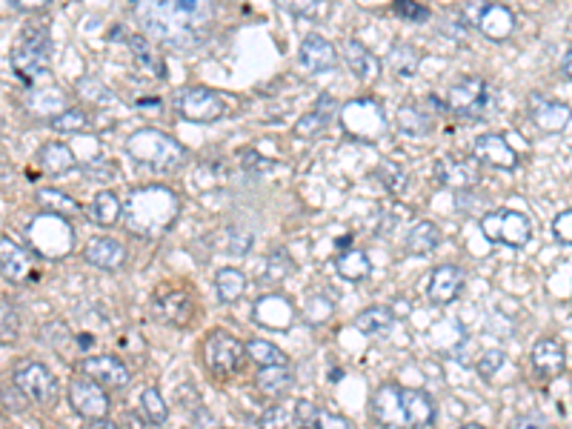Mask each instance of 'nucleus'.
Returning <instances> with one entry per match:
<instances>
[{
	"mask_svg": "<svg viewBox=\"0 0 572 429\" xmlns=\"http://www.w3.org/2000/svg\"><path fill=\"white\" fill-rule=\"evenodd\" d=\"M344 61L349 66V72L355 75L361 83H370L372 78H378V72H380V64H378V57L363 47V43L358 40H346V47H344Z\"/></svg>",
	"mask_w": 572,
	"mask_h": 429,
	"instance_id": "obj_24",
	"label": "nucleus"
},
{
	"mask_svg": "<svg viewBox=\"0 0 572 429\" xmlns=\"http://www.w3.org/2000/svg\"><path fill=\"white\" fill-rule=\"evenodd\" d=\"M135 18L152 40L175 52H189L207 40L215 6L198 4V0H152V4L135 6Z\"/></svg>",
	"mask_w": 572,
	"mask_h": 429,
	"instance_id": "obj_1",
	"label": "nucleus"
},
{
	"mask_svg": "<svg viewBox=\"0 0 572 429\" xmlns=\"http://www.w3.org/2000/svg\"><path fill=\"white\" fill-rule=\"evenodd\" d=\"M404 401H406V416H409V426L413 429H423L432 426L435 421V404L427 392L421 390H404Z\"/></svg>",
	"mask_w": 572,
	"mask_h": 429,
	"instance_id": "obj_32",
	"label": "nucleus"
},
{
	"mask_svg": "<svg viewBox=\"0 0 572 429\" xmlns=\"http://www.w3.org/2000/svg\"><path fill=\"white\" fill-rule=\"evenodd\" d=\"M178 112L192 124H212L224 115V98L209 86H189L178 95Z\"/></svg>",
	"mask_w": 572,
	"mask_h": 429,
	"instance_id": "obj_12",
	"label": "nucleus"
},
{
	"mask_svg": "<svg viewBox=\"0 0 572 429\" xmlns=\"http://www.w3.org/2000/svg\"><path fill=\"white\" fill-rule=\"evenodd\" d=\"M38 164H40V169L47 172V175H66V172L75 169L78 160H75V152H72L66 143L52 141V143H47L40 150Z\"/></svg>",
	"mask_w": 572,
	"mask_h": 429,
	"instance_id": "obj_27",
	"label": "nucleus"
},
{
	"mask_svg": "<svg viewBox=\"0 0 572 429\" xmlns=\"http://www.w3.org/2000/svg\"><path fill=\"white\" fill-rule=\"evenodd\" d=\"M126 43H129L132 61H135V66L143 72V75L166 78V66H164V61H160V57H158V52L152 49V43H149V40H146L143 35H132Z\"/></svg>",
	"mask_w": 572,
	"mask_h": 429,
	"instance_id": "obj_26",
	"label": "nucleus"
},
{
	"mask_svg": "<svg viewBox=\"0 0 572 429\" xmlns=\"http://www.w3.org/2000/svg\"><path fill=\"white\" fill-rule=\"evenodd\" d=\"M473 160L492 169H516L518 167V152L512 150L504 135H481L473 143Z\"/></svg>",
	"mask_w": 572,
	"mask_h": 429,
	"instance_id": "obj_17",
	"label": "nucleus"
},
{
	"mask_svg": "<svg viewBox=\"0 0 572 429\" xmlns=\"http://www.w3.org/2000/svg\"><path fill=\"white\" fill-rule=\"evenodd\" d=\"M14 387H18L29 401L49 407L57 401V392H61V383H57L55 373L40 361H23L18 369H14Z\"/></svg>",
	"mask_w": 572,
	"mask_h": 429,
	"instance_id": "obj_7",
	"label": "nucleus"
},
{
	"mask_svg": "<svg viewBox=\"0 0 572 429\" xmlns=\"http://www.w3.org/2000/svg\"><path fill=\"white\" fill-rule=\"evenodd\" d=\"M501 366H504V352H501V349H490V352H483V355H481V361L475 364L478 375H481L483 381H490V378H492Z\"/></svg>",
	"mask_w": 572,
	"mask_h": 429,
	"instance_id": "obj_51",
	"label": "nucleus"
},
{
	"mask_svg": "<svg viewBox=\"0 0 572 429\" xmlns=\"http://www.w3.org/2000/svg\"><path fill=\"white\" fill-rule=\"evenodd\" d=\"M461 14L464 26H475L490 40H507L516 32V14L501 4H483V0H478V4H466Z\"/></svg>",
	"mask_w": 572,
	"mask_h": 429,
	"instance_id": "obj_8",
	"label": "nucleus"
},
{
	"mask_svg": "<svg viewBox=\"0 0 572 429\" xmlns=\"http://www.w3.org/2000/svg\"><path fill=\"white\" fill-rule=\"evenodd\" d=\"M298 64L310 72V75H320V72H329L338 64V49L332 47V40L324 35H306L301 49H298Z\"/></svg>",
	"mask_w": 572,
	"mask_h": 429,
	"instance_id": "obj_19",
	"label": "nucleus"
},
{
	"mask_svg": "<svg viewBox=\"0 0 572 429\" xmlns=\"http://www.w3.org/2000/svg\"><path fill=\"white\" fill-rule=\"evenodd\" d=\"M372 416L378 424H384L389 429H413L406 416L404 390L395 387V383H387V387H380L372 395Z\"/></svg>",
	"mask_w": 572,
	"mask_h": 429,
	"instance_id": "obj_16",
	"label": "nucleus"
},
{
	"mask_svg": "<svg viewBox=\"0 0 572 429\" xmlns=\"http://www.w3.org/2000/svg\"><path fill=\"white\" fill-rule=\"evenodd\" d=\"M395 124H398L401 135H409V138H423V135H430V129H432L430 115L421 112L418 107H413V103H406V107L398 109Z\"/></svg>",
	"mask_w": 572,
	"mask_h": 429,
	"instance_id": "obj_38",
	"label": "nucleus"
},
{
	"mask_svg": "<svg viewBox=\"0 0 572 429\" xmlns=\"http://www.w3.org/2000/svg\"><path fill=\"white\" fill-rule=\"evenodd\" d=\"M78 369L81 375L92 378L104 390H124L132 381L129 366L121 358H115V355H90V358H81Z\"/></svg>",
	"mask_w": 572,
	"mask_h": 429,
	"instance_id": "obj_15",
	"label": "nucleus"
},
{
	"mask_svg": "<svg viewBox=\"0 0 572 429\" xmlns=\"http://www.w3.org/2000/svg\"><path fill=\"white\" fill-rule=\"evenodd\" d=\"M78 92H81L86 100L98 103V107H112V103H115L112 89L104 86L98 78H83V81H78Z\"/></svg>",
	"mask_w": 572,
	"mask_h": 429,
	"instance_id": "obj_47",
	"label": "nucleus"
},
{
	"mask_svg": "<svg viewBox=\"0 0 572 429\" xmlns=\"http://www.w3.org/2000/svg\"><path fill=\"white\" fill-rule=\"evenodd\" d=\"M552 229H555V238H559V241L572 244V210H567V212H561L559 218H555Z\"/></svg>",
	"mask_w": 572,
	"mask_h": 429,
	"instance_id": "obj_55",
	"label": "nucleus"
},
{
	"mask_svg": "<svg viewBox=\"0 0 572 429\" xmlns=\"http://www.w3.org/2000/svg\"><path fill=\"white\" fill-rule=\"evenodd\" d=\"M335 309V295L327 292H312L306 295V315H310L312 323H324Z\"/></svg>",
	"mask_w": 572,
	"mask_h": 429,
	"instance_id": "obj_46",
	"label": "nucleus"
},
{
	"mask_svg": "<svg viewBox=\"0 0 572 429\" xmlns=\"http://www.w3.org/2000/svg\"><path fill=\"white\" fill-rule=\"evenodd\" d=\"M315 429H352V424L344 416H335V412H318V424Z\"/></svg>",
	"mask_w": 572,
	"mask_h": 429,
	"instance_id": "obj_56",
	"label": "nucleus"
},
{
	"mask_svg": "<svg viewBox=\"0 0 572 429\" xmlns=\"http://www.w3.org/2000/svg\"><path fill=\"white\" fill-rule=\"evenodd\" d=\"M215 426H218V421L209 416L207 409H198L195 412V429H215Z\"/></svg>",
	"mask_w": 572,
	"mask_h": 429,
	"instance_id": "obj_59",
	"label": "nucleus"
},
{
	"mask_svg": "<svg viewBox=\"0 0 572 429\" xmlns=\"http://www.w3.org/2000/svg\"><path fill=\"white\" fill-rule=\"evenodd\" d=\"M126 152L138 160V164L158 169V172H175L184 160H186V150L181 141H175L172 135L160 129H138L132 132L126 141Z\"/></svg>",
	"mask_w": 572,
	"mask_h": 429,
	"instance_id": "obj_3",
	"label": "nucleus"
},
{
	"mask_svg": "<svg viewBox=\"0 0 572 429\" xmlns=\"http://www.w3.org/2000/svg\"><path fill=\"white\" fill-rule=\"evenodd\" d=\"M141 412H143V418L155 426H164L166 418H169V407L164 401V395H160L155 387H146L141 392Z\"/></svg>",
	"mask_w": 572,
	"mask_h": 429,
	"instance_id": "obj_41",
	"label": "nucleus"
},
{
	"mask_svg": "<svg viewBox=\"0 0 572 429\" xmlns=\"http://www.w3.org/2000/svg\"><path fill=\"white\" fill-rule=\"evenodd\" d=\"M341 124L355 141L372 143L378 138H384L387 132V117L384 107L375 98H355L341 107Z\"/></svg>",
	"mask_w": 572,
	"mask_h": 429,
	"instance_id": "obj_5",
	"label": "nucleus"
},
{
	"mask_svg": "<svg viewBox=\"0 0 572 429\" xmlns=\"http://www.w3.org/2000/svg\"><path fill=\"white\" fill-rule=\"evenodd\" d=\"M332 112H335V100H332L329 95H320V98H318V107H315L312 112H306L303 117H298L295 135H298V138H312V135H318V132L329 124Z\"/></svg>",
	"mask_w": 572,
	"mask_h": 429,
	"instance_id": "obj_33",
	"label": "nucleus"
},
{
	"mask_svg": "<svg viewBox=\"0 0 572 429\" xmlns=\"http://www.w3.org/2000/svg\"><path fill=\"white\" fill-rule=\"evenodd\" d=\"M492 107V89L483 78H464L447 92V109L466 121H481Z\"/></svg>",
	"mask_w": 572,
	"mask_h": 429,
	"instance_id": "obj_6",
	"label": "nucleus"
},
{
	"mask_svg": "<svg viewBox=\"0 0 572 429\" xmlns=\"http://www.w3.org/2000/svg\"><path fill=\"white\" fill-rule=\"evenodd\" d=\"M69 404L78 416L90 418V421L109 416V395L104 392L100 383H95L86 375H78L69 381Z\"/></svg>",
	"mask_w": 572,
	"mask_h": 429,
	"instance_id": "obj_14",
	"label": "nucleus"
},
{
	"mask_svg": "<svg viewBox=\"0 0 572 429\" xmlns=\"http://www.w3.org/2000/svg\"><path fill=\"white\" fill-rule=\"evenodd\" d=\"M181 212V198L175 195L169 186H135L126 195L124 218L126 227L141 235V238H155V235L166 232Z\"/></svg>",
	"mask_w": 572,
	"mask_h": 429,
	"instance_id": "obj_2",
	"label": "nucleus"
},
{
	"mask_svg": "<svg viewBox=\"0 0 572 429\" xmlns=\"http://www.w3.org/2000/svg\"><path fill=\"white\" fill-rule=\"evenodd\" d=\"M292 421H295V412H289L286 404H275L269 409H263V416L258 421L260 429H286Z\"/></svg>",
	"mask_w": 572,
	"mask_h": 429,
	"instance_id": "obj_49",
	"label": "nucleus"
},
{
	"mask_svg": "<svg viewBox=\"0 0 572 429\" xmlns=\"http://www.w3.org/2000/svg\"><path fill=\"white\" fill-rule=\"evenodd\" d=\"M335 272H338L344 280L358 284V280L370 278L372 263H370V258H366V253H361V249H344V253L335 258Z\"/></svg>",
	"mask_w": 572,
	"mask_h": 429,
	"instance_id": "obj_34",
	"label": "nucleus"
},
{
	"mask_svg": "<svg viewBox=\"0 0 572 429\" xmlns=\"http://www.w3.org/2000/svg\"><path fill=\"white\" fill-rule=\"evenodd\" d=\"M318 407L315 404H310V401H298L295 404V421L301 424V426H315L318 424Z\"/></svg>",
	"mask_w": 572,
	"mask_h": 429,
	"instance_id": "obj_54",
	"label": "nucleus"
},
{
	"mask_svg": "<svg viewBox=\"0 0 572 429\" xmlns=\"http://www.w3.org/2000/svg\"><path fill=\"white\" fill-rule=\"evenodd\" d=\"M83 258H86V263L98 266V270L115 272L126 263V246L115 238H92L83 246Z\"/></svg>",
	"mask_w": 572,
	"mask_h": 429,
	"instance_id": "obj_22",
	"label": "nucleus"
},
{
	"mask_svg": "<svg viewBox=\"0 0 572 429\" xmlns=\"http://www.w3.org/2000/svg\"><path fill=\"white\" fill-rule=\"evenodd\" d=\"M295 261H292V255L286 253V249H275V253L263 261V270H260V284H284L286 278L295 275Z\"/></svg>",
	"mask_w": 572,
	"mask_h": 429,
	"instance_id": "obj_35",
	"label": "nucleus"
},
{
	"mask_svg": "<svg viewBox=\"0 0 572 429\" xmlns=\"http://www.w3.org/2000/svg\"><path fill=\"white\" fill-rule=\"evenodd\" d=\"M229 241H226V253L229 255H246L252 249V235L246 229H229Z\"/></svg>",
	"mask_w": 572,
	"mask_h": 429,
	"instance_id": "obj_52",
	"label": "nucleus"
},
{
	"mask_svg": "<svg viewBox=\"0 0 572 429\" xmlns=\"http://www.w3.org/2000/svg\"><path fill=\"white\" fill-rule=\"evenodd\" d=\"M21 335V315L9 301L0 298V344H12L18 341Z\"/></svg>",
	"mask_w": 572,
	"mask_h": 429,
	"instance_id": "obj_44",
	"label": "nucleus"
},
{
	"mask_svg": "<svg viewBox=\"0 0 572 429\" xmlns=\"http://www.w3.org/2000/svg\"><path fill=\"white\" fill-rule=\"evenodd\" d=\"M564 364H567V355L561 341H555V338H538L533 344V366H535V375L541 381H550L555 375L564 373Z\"/></svg>",
	"mask_w": 572,
	"mask_h": 429,
	"instance_id": "obj_20",
	"label": "nucleus"
},
{
	"mask_svg": "<svg viewBox=\"0 0 572 429\" xmlns=\"http://www.w3.org/2000/svg\"><path fill=\"white\" fill-rule=\"evenodd\" d=\"M509 429H550V424L541 416H533V412H530V416H521V418L512 421Z\"/></svg>",
	"mask_w": 572,
	"mask_h": 429,
	"instance_id": "obj_58",
	"label": "nucleus"
},
{
	"mask_svg": "<svg viewBox=\"0 0 572 429\" xmlns=\"http://www.w3.org/2000/svg\"><path fill=\"white\" fill-rule=\"evenodd\" d=\"M441 244V229L432 220H418V224L406 232V253L409 255H430L432 249Z\"/></svg>",
	"mask_w": 572,
	"mask_h": 429,
	"instance_id": "obj_31",
	"label": "nucleus"
},
{
	"mask_svg": "<svg viewBox=\"0 0 572 429\" xmlns=\"http://www.w3.org/2000/svg\"><path fill=\"white\" fill-rule=\"evenodd\" d=\"M569 107H564V103H555V100H547V98H533V124L541 129V132H561L567 124H569Z\"/></svg>",
	"mask_w": 572,
	"mask_h": 429,
	"instance_id": "obj_25",
	"label": "nucleus"
},
{
	"mask_svg": "<svg viewBox=\"0 0 572 429\" xmlns=\"http://www.w3.org/2000/svg\"><path fill=\"white\" fill-rule=\"evenodd\" d=\"M464 289V272L458 266L444 263L430 275V287H427V298L432 304H452Z\"/></svg>",
	"mask_w": 572,
	"mask_h": 429,
	"instance_id": "obj_21",
	"label": "nucleus"
},
{
	"mask_svg": "<svg viewBox=\"0 0 572 429\" xmlns=\"http://www.w3.org/2000/svg\"><path fill=\"white\" fill-rule=\"evenodd\" d=\"M86 215H90V220H95L98 227H112L124 218V203L117 201L115 192H98L92 203L86 206Z\"/></svg>",
	"mask_w": 572,
	"mask_h": 429,
	"instance_id": "obj_29",
	"label": "nucleus"
},
{
	"mask_svg": "<svg viewBox=\"0 0 572 429\" xmlns=\"http://www.w3.org/2000/svg\"><path fill=\"white\" fill-rule=\"evenodd\" d=\"M49 126L55 132H83V129H90V115H86L83 109H78V107H69L66 112L52 117Z\"/></svg>",
	"mask_w": 572,
	"mask_h": 429,
	"instance_id": "obj_45",
	"label": "nucleus"
},
{
	"mask_svg": "<svg viewBox=\"0 0 572 429\" xmlns=\"http://www.w3.org/2000/svg\"><path fill=\"white\" fill-rule=\"evenodd\" d=\"M35 201H38V206L43 210V215L69 218V215H78V212H81V203H78L75 198H69L66 192H61V189H52V186H43V189H38Z\"/></svg>",
	"mask_w": 572,
	"mask_h": 429,
	"instance_id": "obj_30",
	"label": "nucleus"
},
{
	"mask_svg": "<svg viewBox=\"0 0 572 429\" xmlns=\"http://www.w3.org/2000/svg\"><path fill=\"white\" fill-rule=\"evenodd\" d=\"M246 355L252 358L258 366H281V364H289L286 355L277 349L275 344L263 341V338H252V341L246 344Z\"/></svg>",
	"mask_w": 572,
	"mask_h": 429,
	"instance_id": "obj_43",
	"label": "nucleus"
},
{
	"mask_svg": "<svg viewBox=\"0 0 572 429\" xmlns=\"http://www.w3.org/2000/svg\"><path fill=\"white\" fill-rule=\"evenodd\" d=\"M29 238H32L35 255L43 258H61L72 249V229L66 227L64 218L57 215H38L29 224Z\"/></svg>",
	"mask_w": 572,
	"mask_h": 429,
	"instance_id": "obj_9",
	"label": "nucleus"
},
{
	"mask_svg": "<svg viewBox=\"0 0 572 429\" xmlns=\"http://www.w3.org/2000/svg\"><path fill=\"white\" fill-rule=\"evenodd\" d=\"M564 72H567V78H572V49H569L567 57H564Z\"/></svg>",
	"mask_w": 572,
	"mask_h": 429,
	"instance_id": "obj_61",
	"label": "nucleus"
},
{
	"mask_svg": "<svg viewBox=\"0 0 572 429\" xmlns=\"http://www.w3.org/2000/svg\"><path fill=\"white\" fill-rule=\"evenodd\" d=\"M292 318H295V309L284 298V295H267L255 304V321L260 327L269 330H286Z\"/></svg>",
	"mask_w": 572,
	"mask_h": 429,
	"instance_id": "obj_23",
	"label": "nucleus"
},
{
	"mask_svg": "<svg viewBox=\"0 0 572 429\" xmlns=\"http://www.w3.org/2000/svg\"><path fill=\"white\" fill-rule=\"evenodd\" d=\"M458 429H487V426H481V424H461Z\"/></svg>",
	"mask_w": 572,
	"mask_h": 429,
	"instance_id": "obj_62",
	"label": "nucleus"
},
{
	"mask_svg": "<svg viewBox=\"0 0 572 429\" xmlns=\"http://www.w3.org/2000/svg\"><path fill=\"white\" fill-rule=\"evenodd\" d=\"M155 309H158V315L160 318H166L172 323H178V327H184V323L189 321V313H192V304H189V298L184 292H175L172 298L166 301H155Z\"/></svg>",
	"mask_w": 572,
	"mask_h": 429,
	"instance_id": "obj_42",
	"label": "nucleus"
},
{
	"mask_svg": "<svg viewBox=\"0 0 572 429\" xmlns=\"http://www.w3.org/2000/svg\"><path fill=\"white\" fill-rule=\"evenodd\" d=\"M29 109L43 117H57L69 107H66V98L61 89H40V92H32V98H29Z\"/></svg>",
	"mask_w": 572,
	"mask_h": 429,
	"instance_id": "obj_40",
	"label": "nucleus"
},
{
	"mask_svg": "<svg viewBox=\"0 0 572 429\" xmlns=\"http://www.w3.org/2000/svg\"><path fill=\"white\" fill-rule=\"evenodd\" d=\"M392 9L401 21H409V23H423L430 18V9L423 4H413V0H398Z\"/></svg>",
	"mask_w": 572,
	"mask_h": 429,
	"instance_id": "obj_50",
	"label": "nucleus"
},
{
	"mask_svg": "<svg viewBox=\"0 0 572 429\" xmlns=\"http://www.w3.org/2000/svg\"><path fill=\"white\" fill-rule=\"evenodd\" d=\"M387 66L395 72L398 78H413L418 66H421V55L415 47H409V43H395L387 55Z\"/></svg>",
	"mask_w": 572,
	"mask_h": 429,
	"instance_id": "obj_39",
	"label": "nucleus"
},
{
	"mask_svg": "<svg viewBox=\"0 0 572 429\" xmlns=\"http://www.w3.org/2000/svg\"><path fill=\"white\" fill-rule=\"evenodd\" d=\"M0 272L12 284H38V255L23 249L21 244H14L12 238H0Z\"/></svg>",
	"mask_w": 572,
	"mask_h": 429,
	"instance_id": "obj_13",
	"label": "nucleus"
},
{
	"mask_svg": "<svg viewBox=\"0 0 572 429\" xmlns=\"http://www.w3.org/2000/svg\"><path fill=\"white\" fill-rule=\"evenodd\" d=\"M481 232L487 235L492 244H507V246H524L530 241L533 227L524 212L516 210H495L481 218Z\"/></svg>",
	"mask_w": 572,
	"mask_h": 429,
	"instance_id": "obj_10",
	"label": "nucleus"
},
{
	"mask_svg": "<svg viewBox=\"0 0 572 429\" xmlns=\"http://www.w3.org/2000/svg\"><path fill=\"white\" fill-rule=\"evenodd\" d=\"M215 292L224 304L238 301L246 292V275L241 270H235V266H224V270L215 272Z\"/></svg>",
	"mask_w": 572,
	"mask_h": 429,
	"instance_id": "obj_37",
	"label": "nucleus"
},
{
	"mask_svg": "<svg viewBox=\"0 0 572 429\" xmlns=\"http://www.w3.org/2000/svg\"><path fill=\"white\" fill-rule=\"evenodd\" d=\"M375 177L380 184H384L389 192H404L406 189V172L398 167V164H392V160H384L378 169H375Z\"/></svg>",
	"mask_w": 572,
	"mask_h": 429,
	"instance_id": "obj_48",
	"label": "nucleus"
},
{
	"mask_svg": "<svg viewBox=\"0 0 572 429\" xmlns=\"http://www.w3.org/2000/svg\"><path fill=\"white\" fill-rule=\"evenodd\" d=\"M52 61V38L43 26H29L21 43L12 49V69L21 81H35L49 72Z\"/></svg>",
	"mask_w": 572,
	"mask_h": 429,
	"instance_id": "obj_4",
	"label": "nucleus"
},
{
	"mask_svg": "<svg viewBox=\"0 0 572 429\" xmlns=\"http://www.w3.org/2000/svg\"><path fill=\"white\" fill-rule=\"evenodd\" d=\"M395 323V315L389 306H370L355 315V330L363 335H387Z\"/></svg>",
	"mask_w": 572,
	"mask_h": 429,
	"instance_id": "obj_36",
	"label": "nucleus"
},
{
	"mask_svg": "<svg viewBox=\"0 0 572 429\" xmlns=\"http://www.w3.org/2000/svg\"><path fill=\"white\" fill-rule=\"evenodd\" d=\"M83 429H117L109 418H95V421H90Z\"/></svg>",
	"mask_w": 572,
	"mask_h": 429,
	"instance_id": "obj_60",
	"label": "nucleus"
},
{
	"mask_svg": "<svg viewBox=\"0 0 572 429\" xmlns=\"http://www.w3.org/2000/svg\"><path fill=\"white\" fill-rule=\"evenodd\" d=\"M246 355V347L238 341L235 335L229 332H212L207 338V344H203V358H207V366L212 375H232L235 369H238V364L243 361Z\"/></svg>",
	"mask_w": 572,
	"mask_h": 429,
	"instance_id": "obj_11",
	"label": "nucleus"
},
{
	"mask_svg": "<svg viewBox=\"0 0 572 429\" xmlns=\"http://www.w3.org/2000/svg\"><path fill=\"white\" fill-rule=\"evenodd\" d=\"M218 169H221V167H215V164H201L198 172L192 175V184H198L201 189L218 186Z\"/></svg>",
	"mask_w": 572,
	"mask_h": 429,
	"instance_id": "obj_53",
	"label": "nucleus"
},
{
	"mask_svg": "<svg viewBox=\"0 0 572 429\" xmlns=\"http://www.w3.org/2000/svg\"><path fill=\"white\" fill-rule=\"evenodd\" d=\"M86 175H90L92 181H109V177H115V167L109 160H92V164L86 167Z\"/></svg>",
	"mask_w": 572,
	"mask_h": 429,
	"instance_id": "obj_57",
	"label": "nucleus"
},
{
	"mask_svg": "<svg viewBox=\"0 0 572 429\" xmlns=\"http://www.w3.org/2000/svg\"><path fill=\"white\" fill-rule=\"evenodd\" d=\"M255 383H258V390L263 395H284L292 390V383H295V375H292V369L289 364H281V366H260L258 369V375H255Z\"/></svg>",
	"mask_w": 572,
	"mask_h": 429,
	"instance_id": "obj_28",
	"label": "nucleus"
},
{
	"mask_svg": "<svg viewBox=\"0 0 572 429\" xmlns=\"http://www.w3.org/2000/svg\"><path fill=\"white\" fill-rule=\"evenodd\" d=\"M301 429H315V426H301Z\"/></svg>",
	"mask_w": 572,
	"mask_h": 429,
	"instance_id": "obj_63",
	"label": "nucleus"
},
{
	"mask_svg": "<svg viewBox=\"0 0 572 429\" xmlns=\"http://www.w3.org/2000/svg\"><path fill=\"white\" fill-rule=\"evenodd\" d=\"M435 181L447 186V189H456V192H466L473 189L481 181V169L475 160H461V158H441L435 164Z\"/></svg>",
	"mask_w": 572,
	"mask_h": 429,
	"instance_id": "obj_18",
	"label": "nucleus"
}]
</instances>
